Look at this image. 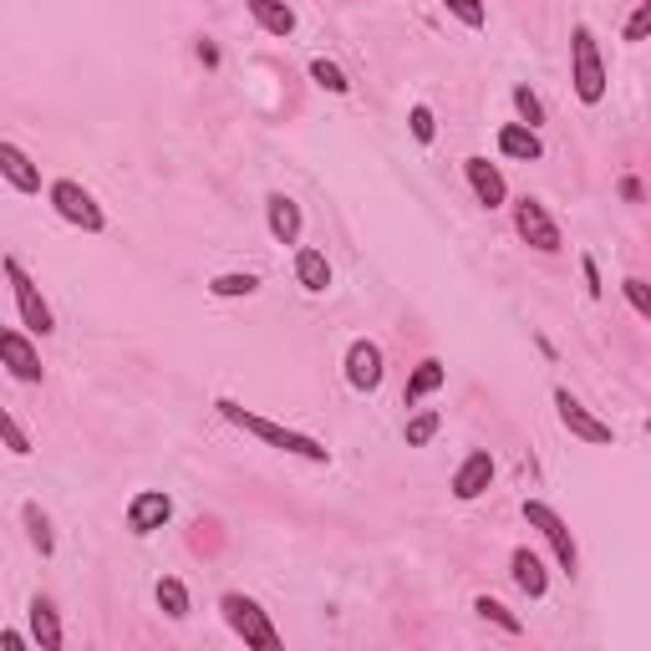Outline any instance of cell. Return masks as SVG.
Here are the masks:
<instances>
[{
    "instance_id": "6da1fadb",
    "label": "cell",
    "mask_w": 651,
    "mask_h": 651,
    "mask_svg": "<svg viewBox=\"0 0 651 651\" xmlns=\"http://www.w3.org/2000/svg\"><path fill=\"white\" fill-rule=\"evenodd\" d=\"M214 408H219L225 423L245 427V433H254L260 443H270V448H280V453H291V458H306V464H326V458H332V448L316 443L311 433H295V427H285V423H270V417H260V412L240 408L235 398H214Z\"/></svg>"
},
{
    "instance_id": "7a4b0ae2",
    "label": "cell",
    "mask_w": 651,
    "mask_h": 651,
    "mask_svg": "<svg viewBox=\"0 0 651 651\" xmlns=\"http://www.w3.org/2000/svg\"><path fill=\"white\" fill-rule=\"evenodd\" d=\"M571 82H575V97H581L585 107H596L600 97H606V62H600V41L596 31L575 26L571 31Z\"/></svg>"
},
{
    "instance_id": "3957f363",
    "label": "cell",
    "mask_w": 651,
    "mask_h": 651,
    "mask_svg": "<svg viewBox=\"0 0 651 651\" xmlns=\"http://www.w3.org/2000/svg\"><path fill=\"white\" fill-rule=\"evenodd\" d=\"M219 616H225V626L245 641V647H254V651H280V631L270 626V616L260 611V600L240 596V590H229V596L219 600Z\"/></svg>"
},
{
    "instance_id": "277c9868",
    "label": "cell",
    "mask_w": 651,
    "mask_h": 651,
    "mask_svg": "<svg viewBox=\"0 0 651 651\" xmlns=\"http://www.w3.org/2000/svg\"><path fill=\"white\" fill-rule=\"evenodd\" d=\"M0 270H6V280H11V295H15V311H21V321H26L31 336H52L56 321H52V306H46V295H41V285L31 280V270L15 260V254H6L0 260Z\"/></svg>"
},
{
    "instance_id": "5b68a950",
    "label": "cell",
    "mask_w": 651,
    "mask_h": 651,
    "mask_svg": "<svg viewBox=\"0 0 651 651\" xmlns=\"http://www.w3.org/2000/svg\"><path fill=\"white\" fill-rule=\"evenodd\" d=\"M46 199H52V209L67 219V225H77V229H87V235H102L107 229V214H102V204L87 194V188L77 184V178H56L52 188H46Z\"/></svg>"
},
{
    "instance_id": "8992f818",
    "label": "cell",
    "mask_w": 651,
    "mask_h": 651,
    "mask_svg": "<svg viewBox=\"0 0 651 651\" xmlns=\"http://www.w3.org/2000/svg\"><path fill=\"white\" fill-rule=\"evenodd\" d=\"M524 519H530V530L545 534V545L555 550L560 571H565V575L581 571V550H575V534H571V524H565V519H560L555 509L540 504V499H524Z\"/></svg>"
},
{
    "instance_id": "52a82bcc",
    "label": "cell",
    "mask_w": 651,
    "mask_h": 651,
    "mask_svg": "<svg viewBox=\"0 0 651 651\" xmlns=\"http://www.w3.org/2000/svg\"><path fill=\"white\" fill-rule=\"evenodd\" d=\"M514 229H519V240L530 245V250H540V254H560L565 250V240H560V225L550 219V209L540 199H524L514 204Z\"/></svg>"
},
{
    "instance_id": "ba28073f",
    "label": "cell",
    "mask_w": 651,
    "mask_h": 651,
    "mask_svg": "<svg viewBox=\"0 0 651 651\" xmlns=\"http://www.w3.org/2000/svg\"><path fill=\"white\" fill-rule=\"evenodd\" d=\"M0 367H6L15 382H26V387H36L41 377H46V367H41V357H36V346H31V336L11 332V326H0Z\"/></svg>"
},
{
    "instance_id": "9c48e42d",
    "label": "cell",
    "mask_w": 651,
    "mask_h": 651,
    "mask_svg": "<svg viewBox=\"0 0 651 651\" xmlns=\"http://www.w3.org/2000/svg\"><path fill=\"white\" fill-rule=\"evenodd\" d=\"M382 346L367 341V336H357V341L346 346V382H351V392H377L382 387Z\"/></svg>"
},
{
    "instance_id": "30bf717a",
    "label": "cell",
    "mask_w": 651,
    "mask_h": 651,
    "mask_svg": "<svg viewBox=\"0 0 651 651\" xmlns=\"http://www.w3.org/2000/svg\"><path fill=\"white\" fill-rule=\"evenodd\" d=\"M555 412H560V423L571 427V433H575L581 443H611V438H616V433H611V423H600L596 412L585 408L581 398H571L565 387L555 392Z\"/></svg>"
},
{
    "instance_id": "8fae6325",
    "label": "cell",
    "mask_w": 651,
    "mask_h": 651,
    "mask_svg": "<svg viewBox=\"0 0 651 651\" xmlns=\"http://www.w3.org/2000/svg\"><path fill=\"white\" fill-rule=\"evenodd\" d=\"M173 519V499L163 489H143L133 493V504H128V530L138 534V540H148L153 530H163Z\"/></svg>"
},
{
    "instance_id": "7c38bea8",
    "label": "cell",
    "mask_w": 651,
    "mask_h": 651,
    "mask_svg": "<svg viewBox=\"0 0 651 651\" xmlns=\"http://www.w3.org/2000/svg\"><path fill=\"white\" fill-rule=\"evenodd\" d=\"M0 178L15 188V194H41V169L21 143L0 138Z\"/></svg>"
},
{
    "instance_id": "4fadbf2b",
    "label": "cell",
    "mask_w": 651,
    "mask_h": 651,
    "mask_svg": "<svg viewBox=\"0 0 651 651\" xmlns=\"http://www.w3.org/2000/svg\"><path fill=\"white\" fill-rule=\"evenodd\" d=\"M464 178H468V188H474V199L484 204V209H504V199H509V184H504V173L493 169L489 159H464Z\"/></svg>"
},
{
    "instance_id": "5bb4252c",
    "label": "cell",
    "mask_w": 651,
    "mask_h": 651,
    "mask_svg": "<svg viewBox=\"0 0 651 651\" xmlns=\"http://www.w3.org/2000/svg\"><path fill=\"white\" fill-rule=\"evenodd\" d=\"M489 484H493V458L484 448H474L464 464H458V474H453V499H464L468 504V499H479Z\"/></svg>"
},
{
    "instance_id": "9a60e30c",
    "label": "cell",
    "mask_w": 651,
    "mask_h": 651,
    "mask_svg": "<svg viewBox=\"0 0 651 651\" xmlns=\"http://www.w3.org/2000/svg\"><path fill=\"white\" fill-rule=\"evenodd\" d=\"M265 225H270V235H275L280 245H295L301 240V204H295L291 194H270L265 199Z\"/></svg>"
},
{
    "instance_id": "2e32d148",
    "label": "cell",
    "mask_w": 651,
    "mask_h": 651,
    "mask_svg": "<svg viewBox=\"0 0 651 651\" xmlns=\"http://www.w3.org/2000/svg\"><path fill=\"white\" fill-rule=\"evenodd\" d=\"M31 641L41 651H62V616L52 596H31Z\"/></svg>"
},
{
    "instance_id": "e0dca14e",
    "label": "cell",
    "mask_w": 651,
    "mask_h": 651,
    "mask_svg": "<svg viewBox=\"0 0 651 651\" xmlns=\"http://www.w3.org/2000/svg\"><path fill=\"white\" fill-rule=\"evenodd\" d=\"M499 153H504V159H519V163H540L545 159V143H540V133L524 128V122H504V128H499Z\"/></svg>"
},
{
    "instance_id": "ac0fdd59",
    "label": "cell",
    "mask_w": 651,
    "mask_h": 651,
    "mask_svg": "<svg viewBox=\"0 0 651 651\" xmlns=\"http://www.w3.org/2000/svg\"><path fill=\"white\" fill-rule=\"evenodd\" d=\"M443 382H448V367H443L438 357H423L417 361V372L408 377V387H402V408H417V402L433 398Z\"/></svg>"
},
{
    "instance_id": "d6986e66",
    "label": "cell",
    "mask_w": 651,
    "mask_h": 651,
    "mask_svg": "<svg viewBox=\"0 0 651 651\" xmlns=\"http://www.w3.org/2000/svg\"><path fill=\"white\" fill-rule=\"evenodd\" d=\"M509 575H514V585L530 600H540L550 590V575H545V565H540V555H534V550H514V555H509Z\"/></svg>"
},
{
    "instance_id": "ffe728a7",
    "label": "cell",
    "mask_w": 651,
    "mask_h": 651,
    "mask_svg": "<svg viewBox=\"0 0 651 651\" xmlns=\"http://www.w3.org/2000/svg\"><path fill=\"white\" fill-rule=\"evenodd\" d=\"M295 280H301L311 295L332 291V265H326V254H321L316 245H301V250H295Z\"/></svg>"
},
{
    "instance_id": "44dd1931",
    "label": "cell",
    "mask_w": 651,
    "mask_h": 651,
    "mask_svg": "<svg viewBox=\"0 0 651 651\" xmlns=\"http://www.w3.org/2000/svg\"><path fill=\"white\" fill-rule=\"evenodd\" d=\"M245 11L254 15V26L270 31V36H291L295 31V11L285 0H245Z\"/></svg>"
},
{
    "instance_id": "7402d4cb",
    "label": "cell",
    "mask_w": 651,
    "mask_h": 651,
    "mask_svg": "<svg viewBox=\"0 0 651 651\" xmlns=\"http://www.w3.org/2000/svg\"><path fill=\"white\" fill-rule=\"evenodd\" d=\"M21 524H26V540L36 545V555H52L56 550V534H52V519L41 504H21Z\"/></svg>"
},
{
    "instance_id": "603a6c76",
    "label": "cell",
    "mask_w": 651,
    "mask_h": 651,
    "mask_svg": "<svg viewBox=\"0 0 651 651\" xmlns=\"http://www.w3.org/2000/svg\"><path fill=\"white\" fill-rule=\"evenodd\" d=\"M254 291H260V275H250V270H229V275L209 280V295H219V301H240V295H254Z\"/></svg>"
},
{
    "instance_id": "cb8c5ba5",
    "label": "cell",
    "mask_w": 651,
    "mask_h": 651,
    "mask_svg": "<svg viewBox=\"0 0 651 651\" xmlns=\"http://www.w3.org/2000/svg\"><path fill=\"white\" fill-rule=\"evenodd\" d=\"M438 427H443V412L438 408H423L417 417H408L402 438H408V448H427V443L438 438Z\"/></svg>"
},
{
    "instance_id": "d4e9b609",
    "label": "cell",
    "mask_w": 651,
    "mask_h": 651,
    "mask_svg": "<svg viewBox=\"0 0 651 651\" xmlns=\"http://www.w3.org/2000/svg\"><path fill=\"white\" fill-rule=\"evenodd\" d=\"M159 606H163L169 621H184V616H188V585L178 581V575H163V581H159Z\"/></svg>"
},
{
    "instance_id": "484cf974",
    "label": "cell",
    "mask_w": 651,
    "mask_h": 651,
    "mask_svg": "<svg viewBox=\"0 0 651 651\" xmlns=\"http://www.w3.org/2000/svg\"><path fill=\"white\" fill-rule=\"evenodd\" d=\"M474 611H479L484 621H493V626H499L504 637H519V631H524V621H519V616L509 611L504 600H493V596H479V600H474Z\"/></svg>"
},
{
    "instance_id": "4316f807",
    "label": "cell",
    "mask_w": 651,
    "mask_h": 651,
    "mask_svg": "<svg viewBox=\"0 0 651 651\" xmlns=\"http://www.w3.org/2000/svg\"><path fill=\"white\" fill-rule=\"evenodd\" d=\"M311 82H316V87H326L332 97H346V93H351L346 72L336 67V62H326V56H316V62H311Z\"/></svg>"
},
{
    "instance_id": "83f0119b",
    "label": "cell",
    "mask_w": 651,
    "mask_h": 651,
    "mask_svg": "<svg viewBox=\"0 0 651 651\" xmlns=\"http://www.w3.org/2000/svg\"><path fill=\"white\" fill-rule=\"evenodd\" d=\"M0 443H6V448H11L15 458H26V453H31V433H26L21 423H15V417H11L6 408H0Z\"/></svg>"
},
{
    "instance_id": "f1b7e54d",
    "label": "cell",
    "mask_w": 651,
    "mask_h": 651,
    "mask_svg": "<svg viewBox=\"0 0 651 651\" xmlns=\"http://www.w3.org/2000/svg\"><path fill=\"white\" fill-rule=\"evenodd\" d=\"M509 97H514V112L524 118V128H540V122H545V102H540L530 87H514Z\"/></svg>"
},
{
    "instance_id": "f546056e",
    "label": "cell",
    "mask_w": 651,
    "mask_h": 651,
    "mask_svg": "<svg viewBox=\"0 0 651 651\" xmlns=\"http://www.w3.org/2000/svg\"><path fill=\"white\" fill-rule=\"evenodd\" d=\"M443 6H448V11L458 15L468 31H479L484 21H489V6H484V0H443Z\"/></svg>"
},
{
    "instance_id": "4dcf8cb0",
    "label": "cell",
    "mask_w": 651,
    "mask_h": 651,
    "mask_svg": "<svg viewBox=\"0 0 651 651\" xmlns=\"http://www.w3.org/2000/svg\"><path fill=\"white\" fill-rule=\"evenodd\" d=\"M621 291H626V301H631V311H637V316H651V291H647V280H641V275H626V280H621Z\"/></svg>"
},
{
    "instance_id": "1f68e13d",
    "label": "cell",
    "mask_w": 651,
    "mask_h": 651,
    "mask_svg": "<svg viewBox=\"0 0 651 651\" xmlns=\"http://www.w3.org/2000/svg\"><path fill=\"white\" fill-rule=\"evenodd\" d=\"M408 122H412V138H417V143H433V133H438V122H433V107H412L408 112Z\"/></svg>"
},
{
    "instance_id": "d6a6232c",
    "label": "cell",
    "mask_w": 651,
    "mask_h": 651,
    "mask_svg": "<svg viewBox=\"0 0 651 651\" xmlns=\"http://www.w3.org/2000/svg\"><path fill=\"white\" fill-rule=\"evenodd\" d=\"M647 26H651V0H641L631 21H626V41H647Z\"/></svg>"
},
{
    "instance_id": "836d02e7",
    "label": "cell",
    "mask_w": 651,
    "mask_h": 651,
    "mask_svg": "<svg viewBox=\"0 0 651 651\" xmlns=\"http://www.w3.org/2000/svg\"><path fill=\"white\" fill-rule=\"evenodd\" d=\"M581 275H585V295H590V301H600V295H606V285H600V265L590 260V254L581 260Z\"/></svg>"
},
{
    "instance_id": "e575fe53",
    "label": "cell",
    "mask_w": 651,
    "mask_h": 651,
    "mask_svg": "<svg viewBox=\"0 0 651 651\" xmlns=\"http://www.w3.org/2000/svg\"><path fill=\"white\" fill-rule=\"evenodd\" d=\"M199 62H204V67H219V52H214L209 41H199Z\"/></svg>"
},
{
    "instance_id": "d590c367",
    "label": "cell",
    "mask_w": 651,
    "mask_h": 651,
    "mask_svg": "<svg viewBox=\"0 0 651 651\" xmlns=\"http://www.w3.org/2000/svg\"><path fill=\"white\" fill-rule=\"evenodd\" d=\"M621 199H631V204L641 199V184H637V178H621Z\"/></svg>"
},
{
    "instance_id": "8d00e7d4",
    "label": "cell",
    "mask_w": 651,
    "mask_h": 651,
    "mask_svg": "<svg viewBox=\"0 0 651 651\" xmlns=\"http://www.w3.org/2000/svg\"><path fill=\"white\" fill-rule=\"evenodd\" d=\"M0 647H6V651H21V647H26V637H21V631H6V637H0Z\"/></svg>"
}]
</instances>
